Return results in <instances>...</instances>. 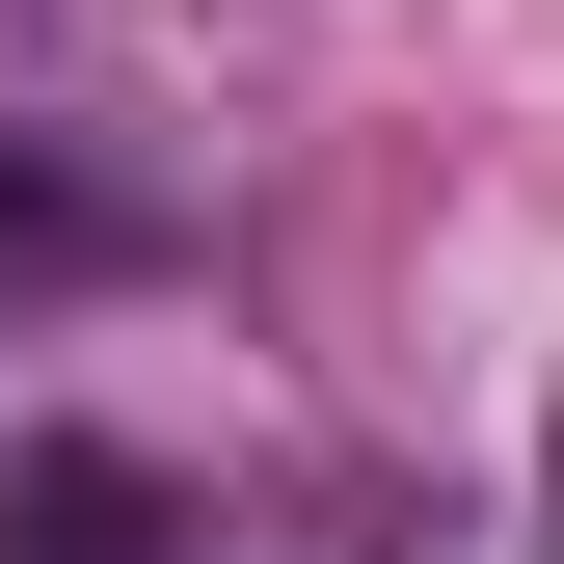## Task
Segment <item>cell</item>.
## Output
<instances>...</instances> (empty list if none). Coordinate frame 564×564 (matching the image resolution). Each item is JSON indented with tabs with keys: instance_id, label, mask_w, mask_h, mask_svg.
<instances>
[{
	"instance_id": "obj_1",
	"label": "cell",
	"mask_w": 564,
	"mask_h": 564,
	"mask_svg": "<svg viewBox=\"0 0 564 564\" xmlns=\"http://www.w3.org/2000/svg\"><path fill=\"white\" fill-rule=\"evenodd\" d=\"M0 564H188V484L108 457V431H28L0 457Z\"/></svg>"
},
{
	"instance_id": "obj_2",
	"label": "cell",
	"mask_w": 564,
	"mask_h": 564,
	"mask_svg": "<svg viewBox=\"0 0 564 564\" xmlns=\"http://www.w3.org/2000/svg\"><path fill=\"white\" fill-rule=\"evenodd\" d=\"M108 269H162V216H108V188H54L0 134V296H108Z\"/></svg>"
}]
</instances>
